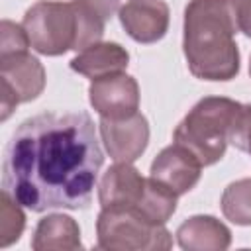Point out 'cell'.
Returning a JSON list of instances; mask_svg holds the SVG:
<instances>
[{
    "label": "cell",
    "instance_id": "8",
    "mask_svg": "<svg viewBox=\"0 0 251 251\" xmlns=\"http://www.w3.org/2000/svg\"><path fill=\"white\" fill-rule=\"evenodd\" d=\"M88 100L100 118H127L139 110V86L133 76L114 73L90 82Z\"/></svg>",
    "mask_w": 251,
    "mask_h": 251
},
{
    "label": "cell",
    "instance_id": "6",
    "mask_svg": "<svg viewBox=\"0 0 251 251\" xmlns=\"http://www.w3.org/2000/svg\"><path fill=\"white\" fill-rule=\"evenodd\" d=\"M2 82V122L10 118L18 104L35 100L45 88V69L37 57L25 51L0 55Z\"/></svg>",
    "mask_w": 251,
    "mask_h": 251
},
{
    "label": "cell",
    "instance_id": "13",
    "mask_svg": "<svg viewBox=\"0 0 251 251\" xmlns=\"http://www.w3.org/2000/svg\"><path fill=\"white\" fill-rule=\"evenodd\" d=\"M129 65V53L126 47L114 41H98L80 53L71 61V69L90 80L114 75V73H124Z\"/></svg>",
    "mask_w": 251,
    "mask_h": 251
},
{
    "label": "cell",
    "instance_id": "4",
    "mask_svg": "<svg viewBox=\"0 0 251 251\" xmlns=\"http://www.w3.org/2000/svg\"><path fill=\"white\" fill-rule=\"evenodd\" d=\"M241 104L226 96H206L175 127V143L186 147L202 167L218 163L229 143Z\"/></svg>",
    "mask_w": 251,
    "mask_h": 251
},
{
    "label": "cell",
    "instance_id": "20",
    "mask_svg": "<svg viewBox=\"0 0 251 251\" xmlns=\"http://www.w3.org/2000/svg\"><path fill=\"white\" fill-rule=\"evenodd\" d=\"M249 75H251V57H249Z\"/></svg>",
    "mask_w": 251,
    "mask_h": 251
},
{
    "label": "cell",
    "instance_id": "16",
    "mask_svg": "<svg viewBox=\"0 0 251 251\" xmlns=\"http://www.w3.org/2000/svg\"><path fill=\"white\" fill-rule=\"evenodd\" d=\"M8 192L2 190L0 196V247H8L20 239L25 227V214Z\"/></svg>",
    "mask_w": 251,
    "mask_h": 251
},
{
    "label": "cell",
    "instance_id": "5",
    "mask_svg": "<svg viewBox=\"0 0 251 251\" xmlns=\"http://www.w3.org/2000/svg\"><path fill=\"white\" fill-rule=\"evenodd\" d=\"M96 245L108 251L171 249L165 224H153L131 208H102L96 220Z\"/></svg>",
    "mask_w": 251,
    "mask_h": 251
},
{
    "label": "cell",
    "instance_id": "7",
    "mask_svg": "<svg viewBox=\"0 0 251 251\" xmlns=\"http://www.w3.org/2000/svg\"><path fill=\"white\" fill-rule=\"evenodd\" d=\"M98 129L106 153L116 163H133L147 149L149 122L139 112L120 120L100 118Z\"/></svg>",
    "mask_w": 251,
    "mask_h": 251
},
{
    "label": "cell",
    "instance_id": "14",
    "mask_svg": "<svg viewBox=\"0 0 251 251\" xmlns=\"http://www.w3.org/2000/svg\"><path fill=\"white\" fill-rule=\"evenodd\" d=\"M80 247V227L65 214H49L39 220L31 237V249L35 251H75Z\"/></svg>",
    "mask_w": 251,
    "mask_h": 251
},
{
    "label": "cell",
    "instance_id": "11",
    "mask_svg": "<svg viewBox=\"0 0 251 251\" xmlns=\"http://www.w3.org/2000/svg\"><path fill=\"white\" fill-rule=\"evenodd\" d=\"M147 182L149 178L141 176V173L131 163H116L104 173L98 184L100 206L137 210L145 198Z\"/></svg>",
    "mask_w": 251,
    "mask_h": 251
},
{
    "label": "cell",
    "instance_id": "19",
    "mask_svg": "<svg viewBox=\"0 0 251 251\" xmlns=\"http://www.w3.org/2000/svg\"><path fill=\"white\" fill-rule=\"evenodd\" d=\"M237 29L251 37V0H231Z\"/></svg>",
    "mask_w": 251,
    "mask_h": 251
},
{
    "label": "cell",
    "instance_id": "17",
    "mask_svg": "<svg viewBox=\"0 0 251 251\" xmlns=\"http://www.w3.org/2000/svg\"><path fill=\"white\" fill-rule=\"evenodd\" d=\"M29 45L27 33L24 25H18L10 20H2L0 24V55L14 53V51H25Z\"/></svg>",
    "mask_w": 251,
    "mask_h": 251
},
{
    "label": "cell",
    "instance_id": "12",
    "mask_svg": "<svg viewBox=\"0 0 251 251\" xmlns=\"http://www.w3.org/2000/svg\"><path fill=\"white\" fill-rule=\"evenodd\" d=\"M176 243L188 251H224L231 243L229 227L214 216H192L176 227Z\"/></svg>",
    "mask_w": 251,
    "mask_h": 251
},
{
    "label": "cell",
    "instance_id": "2",
    "mask_svg": "<svg viewBox=\"0 0 251 251\" xmlns=\"http://www.w3.org/2000/svg\"><path fill=\"white\" fill-rule=\"evenodd\" d=\"M237 24L231 0H190L184 8L182 51L200 80H231L239 73Z\"/></svg>",
    "mask_w": 251,
    "mask_h": 251
},
{
    "label": "cell",
    "instance_id": "10",
    "mask_svg": "<svg viewBox=\"0 0 251 251\" xmlns=\"http://www.w3.org/2000/svg\"><path fill=\"white\" fill-rule=\"evenodd\" d=\"M126 33L137 43H155L169 29L171 12L163 0H129L118 12Z\"/></svg>",
    "mask_w": 251,
    "mask_h": 251
},
{
    "label": "cell",
    "instance_id": "1",
    "mask_svg": "<svg viewBox=\"0 0 251 251\" xmlns=\"http://www.w3.org/2000/svg\"><path fill=\"white\" fill-rule=\"evenodd\" d=\"M102 163L86 112H43L14 129L4 149L2 190L31 212L84 210Z\"/></svg>",
    "mask_w": 251,
    "mask_h": 251
},
{
    "label": "cell",
    "instance_id": "18",
    "mask_svg": "<svg viewBox=\"0 0 251 251\" xmlns=\"http://www.w3.org/2000/svg\"><path fill=\"white\" fill-rule=\"evenodd\" d=\"M229 143L239 151L251 155V104H241V110L229 135Z\"/></svg>",
    "mask_w": 251,
    "mask_h": 251
},
{
    "label": "cell",
    "instance_id": "9",
    "mask_svg": "<svg viewBox=\"0 0 251 251\" xmlns=\"http://www.w3.org/2000/svg\"><path fill=\"white\" fill-rule=\"evenodd\" d=\"M202 175L200 161L182 145L173 143L165 147L151 163L149 176L155 178L159 184L167 186L176 196L190 192Z\"/></svg>",
    "mask_w": 251,
    "mask_h": 251
},
{
    "label": "cell",
    "instance_id": "15",
    "mask_svg": "<svg viewBox=\"0 0 251 251\" xmlns=\"http://www.w3.org/2000/svg\"><path fill=\"white\" fill-rule=\"evenodd\" d=\"M224 216L235 226H251V178H239L224 188L220 200Z\"/></svg>",
    "mask_w": 251,
    "mask_h": 251
},
{
    "label": "cell",
    "instance_id": "3",
    "mask_svg": "<svg viewBox=\"0 0 251 251\" xmlns=\"http://www.w3.org/2000/svg\"><path fill=\"white\" fill-rule=\"evenodd\" d=\"M104 24L106 18L82 0H39L27 8L22 22L29 45L47 57L67 51L80 53L98 43L104 35Z\"/></svg>",
    "mask_w": 251,
    "mask_h": 251
}]
</instances>
